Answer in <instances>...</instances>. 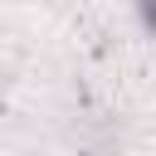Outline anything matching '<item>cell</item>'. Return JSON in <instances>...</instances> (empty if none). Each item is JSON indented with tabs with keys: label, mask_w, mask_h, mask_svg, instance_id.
I'll list each match as a JSON object with an SVG mask.
<instances>
[{
	"label": "cell",
	"mask_w": 156,
	"mask_h": 156,
	"mask_svg": "<svg viewBox=\"0 0 156 156\" xmlns=\"http://www.w3.org/2000/svg\"><path fill=\"white\" fill-rule=\"evenodd\" d=\"M132 10H136V20H141V29L156 34V0H132Z\"/></svg>",
	"instance_id": "6da1fadb"
}]
</instances>
